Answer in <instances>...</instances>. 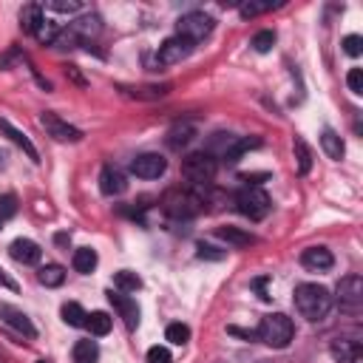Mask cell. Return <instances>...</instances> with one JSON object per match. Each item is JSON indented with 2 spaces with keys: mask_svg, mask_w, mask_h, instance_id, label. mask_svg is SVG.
I'll use <instances>...</instances> for the list:
<instances>
[{
  "mask_svg": "<svg viewBox=\"0 0 363 363\" xmlns=\"http://www.w3.org/2000/svg\"><path fill=\"white\" fill-rule=\"evenodd\" d=\"M295 309L307 321H324L332 309V292L321 284H298L295 287Z\"/></svg>",
  "mask_w": 363,
  "mask_h": 363,
  "instance_id": "6da1fadb",
  "label": "cell"
},
{
  "mask_svg": "<svg viewBox=\"0 0 363 363\" xmlns=\"http://www.w3.org/2000/svg\"><path fill=\"white\" fill-rule=\"evenodd\" d=\"M255 338L264 340L272 349H287L295 338V324L292 318H287L284 312H270L259 321V329H255Z\"/></svg>",
  "mask_w": 363,
  "mask_h": 363,
  "instance_id": "7a4b0ae2",
  "label": "cell"
},
{
  "mask_svg": "<svg viewBox=\"0 0 363 363\" xmlns=\"http://www.w3.org/2000/svg\"><path fill=\"white\" fill-rule=\"evenodd\" d=\"M216 174H219V162L207 151H194L182 159V176L190 185H210Z\"/></svg>",
  "mask_w": 363,
  "mask_h": 363,
  "instance_id": "3957f363",
  "label": "cell"
},
{
  "mask_svg": "<svg viewBox=\"0 0 363 363\" xmlns=\"http://www.w3.org/2000/svg\"><path fill=\"white\" fill-rule=\"evenodd\" d=\"M270 196L264 194L261 187H244L236 194V210L242 213V216H247L250 222H261L267 213H270Z\"/></svg>",
  "mask_w": 363,
  "mask_h": 363,
  "instance_id": "277c9868",
  "label": "cell"
},
{
  "mask_svg": "<svg viewBox=\"0 0 363 363\" xmlns=\"http://www.w3.org/2000/svg\"><path fill=\"white\" fill-rule=\"evenodd\" d=\"M213 26H216V20H213L210 14H204V12H187V14L179 17L176 34L185 37V40H190V43L196 46L199 40H204V37L213 32Z\"/></svg>",
  "mask_w": 363,
  "mask_h": 363,
  "instance_id": "5b68a950",
  "label": "cell"
},
{
  "mask_svg": "<svg viewBox=\"0 0 363 363\" xmlns=\"http://www.w3.org/2000/svg\"><path fill=\"white\" fill-rule=\"evenodd\" d=\"M40 125L46 128V134H49L51 139H57V142H80V139H82V131H80V128L69 125L66 119L57 117L54 111H43V114H40Z\"/></svg>",
  "mask_w": 363,
  "mask_h": 363,
  "instance_id": "8992f818",
  "label": "cell"
},
{
  "mask_svg": "<svg viewBox=\"0 0 363 363\" xmlns=\"http://www.w3.org/2000/svg\"><path fill=\"white\" fill-rule=\"evenodd\" d=\"M338 304L344 307L347 312H358L363 304V279L360 275H344L338 281Z\"/></svg>",
  "mask_w": 363,
  "mask_h": 363,
  "instance_id": "52a82bcc",
  "label": "cell"
},
{
  "mask_svg": "<svg viewBox=\"0 0 363 363\" xmlns=\"http://www.w3.org/2000/svg\"><path fill=\"white\" fill-rule=\"evenodd\" d=\"M190 51H194V43L179 37V34H174V37H167L159 46L156 60H159V66H176V62H182V60L190 57Z\"/></svg>",
  "mask_w": 363,
  "mask_h": 363,
  "instance_id": "ba28073f",
  "label": "cell"
},
{
  "mask_svg": "<svg viewBox=\"0 0 363 363\" xmlns=\"http://www.w3.org/2000/svg\"><path fill=\"white\" fill-rule=\"evenodd\" d=\"M108 301L111 307L119 312V318L125 321L128 329H137L139 327V304H137V298H131L128 292H119V290H108Z\"/></svg>",
  "mask_w": 363,
  "mask_h": 363,
  "instance_id": "9c48e42d",
  "label": "cell"
},
{
  "mask_svg": "<svg viewBox=\"0 0 363 363\" xmlns=\"http://www.w3.org/2000/svg\"><path fill=\"white\" fill-rule=\"evenodd\" d=\"M0 321H3L6 327H12L17 335H23L29 340L37 338V327L32 324V318L23 312V309H17L12 304H0Z\"/></svg>",
  "mask_w": 363,
  "mask_h": 363,
  "instance_id": "30bf717a",
  "label": "cell"
},
{
  "mask_svg": "<svg viewBox=\"0 0 363 363\" xmlns=\"http://www.w3.org/2000/svg\"><path fill=\"white\" fill-rule=\"evenodd\" d=\"M199 134V125L194 119H179L167 128V134H165V145L170 148V151H182V148H187L190 142L196 139Z\"/></svg>",
  "mask_w": 363,
  "mask_h": 363,
  "instance_id": "8fae6325",
  "label": "cell"
},
{
  "mask_svg": "<svg viewBox=\"0 0 363 363\" xmlns=\"http://www.w3.org/2000/svg\"><path fill=\"white\" fill-rule=\"evenodd\" d=\"M167 170V159L162 154H139L131 162V174L139 179H159Z\"/></svg>",
  "mask_w": 363,
  "mask_h": 363,
  "instance_id": "7c38bea8",
  "label": "cell"
},
{
  "mask_svg": "<svg viewBox=\"0 0 363 363\" xmlns=\"http://www.w3.org/2000/svg\"><path fill=\"white\" fill-rule=\"evenodd\" d=\"M329 355L335 363H363V347L358 338H335L329 344Z\"/></svg>",
  "mask_w": 363,
  "mask_h": 363,
  "instance_id": "4fadbf2b",
  "label": "cell"
},
{
  "mask_svg": "<svg viewBox=\"0 0 363 363\" xmlns=\"http://www.w3.org/2000/svg\"><path fill=\"white\" fill-rule=\"evenodd\" d=\"M99 190L105 196H122L128 190V179L117 165H105L102 174H99Z\"/></svg>",
  "mask_w": 363,
  "mask_h": 363,
  "instance_id": "5bb4252c",
  "label": "cell"
},
{
  "mask_svg": "<svg viewBox=\"0 0 363 363\" xmlns=\"http://www.w3.org/2000/svg\"><path fill=\"white\" fill-rule=\"evenodd\" d=\"M0 134H3V137H9L17 148H20V151H23L32 162H40V154H37V148H34V142L23 134V131H20V128H14L9 119H0Z\"/></svg>",
  "mask_w": 363,
  "mask_h": 363,
  "instance_id": "9a60e30c",
  "label": "cell"
},
{
  "mask_svg": "<svg viewBox=\"0 0 363 363\" xmlns=\"http://www.w3.org/2000/svg\"><path fill=\"white\" fill-rule=\"evenodd\" d=\"M9 253H12V259L20 261V264H37L43 259L40 244L32 242V239H14L12 247H9Z\"/></svg>",
  "mask_w": 363,
  "mask_h": 363,
  "instance_id": "2e32d148",
  "label": "cell"
},
{
  "mask_svg": "<svg viewBox=\"0 0 363 363\" xmlns=\"http://www.w3.org/2000/svg\"><path fill=\"white\" fill-rule=\"evenodd\" d=\"M301 264L307 270H315V272H324V270H332L335 259H332V253L327 247H307L301 253Z\"/></svg>",
  "mask_w": 363,
  "mask_h": 363,
  "instance_id": "e0dca14e",
  "label": "cell"
},
{
  "mask_svg": "<svg viewBox=\"0 0 363 363\" xmlns=\"http://www.w3.org/2000/svg\"><path fill=\"white\" fill-rule=\"evenodd\" d=\"M253 148H261V137H236V142H233V145L227 148L222 159H224L227 165H236L244 154L253 151Z\"/></svg>",
  "mask_w": 363,
  "mask_h": 363,
  "instance_id": "ac0fdd59",
  "label": "cell"
},
{
  "mask_svg": "<svg viewBox=\"0 0 363 363\" xmlns=\"http://www.w3.org/2000/svg\"><path fill=\"white\" fill-rule=\"evenodd\" d=\"M43 20H46V14H43L40 3H26L23 9H20V29H23L26 34H37Z\"/></svg>",
  "mask_w": 363,
  "mask_h": 363,
  "instance_id": "d6986e66",
  "label": "cell"
},
{
  "mask_svg": "<svg viewBox=\"0 0 363 363\" xmlns=\"http://www.w3.org/2000/svg\"><path fill=\"white\" fill-rule=\"evenodd\" d=\"M216 236H219L222 242H227L230 247H250V244H255V236H253V233H247V230H242V227H230V224L216 227Z\"/></svg>",
  "mask_w": 363,
  "mask_h": 363,
  "instance_id": "ffe728a7",
  "label": "cell"
},
{
  "mask_svg": "<svg viewBox=\"0 0 363 363\" xmlns=\"http://www.w3.org/2000/svg\"><path fill=\"white\" fill-rule=\"evenodd\" d=\"M321 148H324V154L329 156V159H335V162H340L344 159V154H347V145H344V139H340L332 128H324V134H321Z\"/></svg>",
  "mask_w": 363,
  "mask_h": 363,
  "instance_id": "44dd1931",
  "label": "cell"
},
{
  "mask_svg": "<svg viewBox=\"0 0 363 363\" xmlns=\"http://www.w3.org/2000/svg\"><path fill=\"white\" fill-rule=\"evenodd\" d=\"M77 37H85V40H91L94 34H99V29H102V20H99V14H82L80 20H74V23L69 26Z\"/></svg>",
  "mask_w": 363,
  "mask_h": 363,
  "instance_id": "7402d4cb",
  "label": "cell"
},
{
  "mask_svg": "<svg viewBox=\"0 0 363 363\" xmlns=\"http://www.w3.org/2000/svg\"><path fill=\"white\" fill-rule=\"evenodd\" d=\"M281 3L279 0H247V3H239V14L244 20H253V17H259V14H267L272 9H279Z\"/></svg>",
  "mask_w": 363,
  "mask_h": 363,
  "instance_id": "603a6c76",
  "label": "cell"
},
{
  "mask_svg": "<svg viewBox=\"0 0 363 363\" xmlns=\"http://www.w3.org/2000/svg\"><path fill=\"white\" fill-rule=\"evenodd\" d=\"M97 253L91 250V247H80V250H74V255H71V267L77 270V272H82V275H89V272H94V267H97Z\"/></svg>",
  "mask_w": 363,
  "mask_h": 363,
  "instance_id": "cb8c5ba5",
  "label": "cell"
},
{
  "mask_svg": "<svg viewBox=\"0 0 363 363\" xmlns=\"http://www.w3.org/2000/svg\"><path fill=\"white\" fill-rule=\"evenodd\" d=\"M292 151H295V165H298V174L307 176L309 170H312V151H309V145L304 142V137H295L292 142Z\"/></svg>",
  "mask_w": 363,
  "mask_h": 363,
  "instance_id": "d4e9b609",
  "label": "cell"
},
{
  "mask_svg": "<svg viewBox=\"0 0 363 363\" xmlns=\"http://www.w3.org/2000/svg\"><path fill=\"white\" fill-rule=\"evenodd\" d=\"M71 358H74V363H94L99 358L97 340H77L71 349Z\"/></svg>",
  "mask_w": 363,
  "mask_h": 363,
  "instance_id": "484cf974",
  "label": "cell"
},
{
  "mask_svg": "<svg viewBox=\"0 0 363 363\" xmlns=\"http://www.w3.org/2000/svg\"><path fill=\"white\" fill-rule=\"evenodd\" d=\"M60 315H62V321H66L69 327H85V321H89V312H85L77 301H69V304H62V309H60Z\"/></svg>",
  "mask_w": 363,
  "mask_h": 363,
  "instance_id": "4316f807",
  "label": "cell"
},
{
  "mask_svg": "<svg viewBox=\"0 0 363 363\" xmlns=\"http://www.w3.org/2000/svg\"><path fill=\"white\" fill-rule=\"evenodd\" d=\"M37 281L43 287H60L62 281H66V270H62L60 264H46V267H40Z\"/></svg>",
  "mask_w": 363,
  "mask_h": 363,
  "instance_id": "83f0119b",
  "label": "cell"
},
{
  "mask_svg": "<svg viewBox=\"0 0 363 363\" xmlns=\"http://www.w3.org/2000/svg\"><path fill=\"white\" fill-rule=\"evenodd\" d=\"M114 287L119 292H137V290H142V279L137 272H131V270H119L114 275Z\"/></svg>",
  "mask_w": 363,
  "mask_h": 363,
  "instance_id": "f1b7e54d",
  "label": "cell"
},
{
  "mask_svg": "<svg viewBox=\"0 0 363 363\" xmlns=\"http://www.w3.org/2000/svg\"><path fill=\"white\" fill-rule=\"evenodd\" d=\"M85 327H89L91 335H97V338L108 335V332H111V315H108V312H91L89 321H85Z\"/></svg>",
  "mask_w": 363,
  "mask_h": 363,
  "instance_id": "f546056e",
  "label": "cell"
},
{
  "mask_svg": "<svg viewBox=\"0 0 363 363\" xmlns=\"http://www.w3.org/2000/svg\"><path fill=\"white\" fill-rule=\"evenodd\" d=\"M122 91L137 99H159L170 91V85H145V89H122Z\"/></svg>",
  "mask_w": 363,
  "mask_h": 363,
  "instance_id": "4dcf8cb0",
  "label": "cell"
},
{
  "mask_svg": "<svg viewBox=\"0 0 363 363\" xmlns=\"http://www.w3.org/2000/svg\"><path fill=\"white\" fill-rule=\"evenodd\" d=\"M165 340H170V344H176V347H185L187 340H190V327H185V324H170L165 329Z\"/></svg>",
  "mask_w": 363,
  "mask_h": 363,
  "instance_id": "1f68e13d",
  "label": "cell"
},
{
  "mask_svg": "<svg viewBox=\"0 0 363 363\" xmlns=\"http://www.w3.org/2000/svg\"><path fill=\"white\" fill-rule=\"evenodd\" d=\"M272 46H275V32L272 29H264V32H259V34L253 37V49L259 51V54H267Z\"/></svg>",
  "mask_w": 363,
  "mask_h": 363,
  "instance_id": "d6a6232c",
  "label": "cell"
},
{
  "mask_svg": "<svg viewBox=\"0 0 363 363\" xmlns=\"http://www.w3.org/2000/svg\"><path fill=\"white\" fill-rule=\"evenodd\" d=\"M196 255H199V259H204V261H222L227 253H224V250H219V247H213V244L199 242V244H196Z\"/></svg>",
  "mask_w": 363,
  "mask_h": 363,
  "instance_id": "836d02e7",
  "label": "cell"
},
{
  "mask_svg": "<svg viewBox=\"0 0 363 363\" xmlns=\"http://www.w3.org/2000/svg\"><path fill=\"white\" fill-rule=\"evenodd\" d=\"M14 213H17V196L14 194H3V196H0V222L12 219Z\"/></svg>",
  "mask_w": 363,
  "mask_h": 363,
  "instance_id": "e575fe53",
  "label": "cell"
},
{
  "mask_svg": "<svg viewBox=\"0 0 363 363\" xmlns=\"http://www.w3.org/2000/svg\"><path fill=\"white\" fill-rule=\"evenodd\" d=\"M49 9L51 12H60V14H77L82 9V3H80V0H51Z\"/></svg>",
  "mask_w": 363,
  "mask_h": 363,
  "instance_id": "d590c367",
  "label": "cell"
},
{
  "mask_svg": "<svg viewBox=\"0 0 363 363\" xmlns=\"http://www.w3.org/2000/svg\"><path fill=\"white\" fill-rule=\"evenodd\" d=\"M57 34H60V32H57V26L51 23V20H43V26L37 29V34H34V37H37L40 43H54V40H57Z\"/></svg>",
  "mask_w": 363,
  "mask_h": 363,
  "instance_id": "8d00e7d4",
  "label": "cell"
},
{
  "mask_svg": "<svg viewBox=\"0 0 363 363\" xmlns=\"http://www.w3.org/2000/svg\"><path fill=\"white\" fill-rule=\"evenodd\" d=\"M344 51H347L349 57H360V51H363V37H360V34L344 37Z\"/></svg>",
  "mask_w": 363,
  "mask_h": 363,
  "instance_id": "74e56055",
  "label": "cell"
},
{
  "mask_svg": "<svg viewBox=\"0 0 363 363\" xmlns=\"http://www.w3.org/2000/svg\"><path fill=\"white\" fill-rule=\"evenodd\" d=\"M347 85L352 94H363V69H349L347 74Z\"/></svg>",
  "mask_w": 363,
  "mask_h": 363,
  "instance_id": "f35d334b",
  "label": "cell"
},
{
  "mask_svg": "<svg viewBox=\"0 0 363 363\" xmlns=\"http://www.w3.org/2000/svg\"><path fill=\"white\" fill-rule=\"evenodd\" d=\"M148 363H174L167 347H151L148 349Z\"/></svg>",
  "mask_w": 363,
  "mask_h": 363,
  "instance_id": "ab89813d",
  "label": "cell"
},
{
  "mask_svg": "<svg viewBox=\"0 0 363 363\" xmlns=\"http://www.w3.org/2000/svg\"><path fill=\"white\" fill-rule=\"evenodd\" d=\"M0 287H6V290H12V292H17V290H20V284L12 279V275H9L3 267H0Z\"/></svg>",
  "mask_w": 363,
  "mask_h": 363,
  "instance_id": "60d3db41",
  "label": "cell"
},
{
  "mask_svg": "<svg viewBox=\"0 0 363 363\" xmlns=\"http://www.w3.org/2000/svg\"><path fill=\"white\" fill-rule=\"evenodd\" d=\"M267 284H270V279H255V281H253V287L259 290V298H261V301H270V295H267Z\"/></svg>",
  "mask_w": 363,
  "mask_h": 363,
  "instance_id": "b9f144b4",
  "label": "cell"
},
{
  "mask_svg": "<svg viewBox=\"0 0 363 363\" xmlns=\"http://www.w3.org/2000/svg\"><path fill=\"white\" fill-rule=\"evenodd\" d=\"M227 332H230V335H239V338H247V340L255 338V332H250V329H239V327H230Z\"/></svg>",
  "mask_w": 363,
  "mask_h": 363,
  "instance_id": "7bdbcfd3",
  "label": "cell"
},
{
  "mask_svg": "<svg viewBox=\"0 0 363 363\" xmlns=\"http://www.w3.org/2000/svg\"><path fill=\"white\" fill-rule=\"evenodd\" d=\"M66 71H69V74H71V80H77V82H80V85H85V80H82V77H80V74H77V66H69V69H66Z\"/></svg>",
  "mask_w": 363,
  "mask_h": 363,
  "instance_id": "ee69618b",
  "label": "cell"
},
{
  "mask_svg": "<svg viewBox=\"0 0 363 363\" xmlns=\"http://www.w3.org/2000/svg\"><path fill=\"white\" fill-rule=\"evenodd\" d=\"M3 159H6V154H3V151H0V165H3Z\"/></svg>",
  "mask_w": 363,
  "mask_h": 363,
  "instance_id": "f6af8a7d",
  "label": "cell"
},
{
  "mask_svg": "<svg viewBox=\"0 0 363 363\" xmlns=\"http://www.w3.org/2000/svg\"><path fill=\"white\" fill-rule=\"evenodd\" d=\"M37 363H46V360H37Z\"/></svg>",
  "mask_w": 363,
  "mask_h": 363,
  "instance_id": "bcb514c9",
  "label": "cell"
},
{
  "mask_svg": "<svg viewBox=\"0 0 363 363\" xmlns=\"http://www.w3.org/2000/svg\"><path fill=\"white\" fill-rule=\"evenodd\" d=\"M0 224H3V222H0Z\"/></svg>",
  "mask_w": 363,
  "mask_h": 363,
  "instance_id": "7dc6e473",
  "label": "cell"
}]
</instances>
